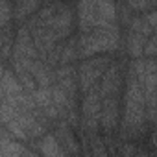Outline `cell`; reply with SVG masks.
Masks as SVG:
<instances>
[{
  "instance_id": "5b68a950",
  "label": "cell",
  "mask_w": 157,
  "mask_h": 157,
  "mask_svg": "<svg viewBox=\"0 0 157 157\" xmlns=\"http://www.w3.org/2000/svg\"><path fill=\"white\" fill-rule=\"evenodd\" d=\"M11 6L10 4H4V6H0V30H4L6 26H10V21H11Z\"/></svg>"
},
{
  "instance_id": "3957f363",
  "label": "cell",
  "mask_w": 157,
  "mask_h": 157,
  "mask_svg": "<svg viewBox=\"0 0 157 157\" xmlns=\"http://www.w3.org/2000/svg\"><path fill=\"white\" fill-rule=\"evenodd\" d=\"M111 63H113V54H100V56L83 57L80 67L76 68L78 89H80L82 93H85L91 87H94L100 82V78L104 76V72L107 70V67Z\"/></svg>"
},
{
  "instance_id": "7a4b0ae2",
  "label": "cell",
  "mask_w": 157,
  "mask_h": 157,
  "mask_svg": "<svg viewBox=\"0 0 157 157\" xmlns=\"http://www.w3.org/2000/svg\"><path fill=\"white\" fill-rule=\"evenodd\" d=\"M78 57H91L100 54H113L120 44V30L117 26L109 28H93L87 32H80L76 37Z\"/></svg>"
},
{
  "instance_id": "277c9868",
  "label": "cell",
  "mask_w": 157,
  "mask_h": 157,
  "mask_svg": "<svg viewBox=\"0 0 157 157\" xmlns=\"http://www.w3.org/2000/svg\"><path fill=\"white\" fill-rule=\"evenodd\" d=\"M43 4V0H13V17L17 22H22L24 19H30Z\"/></svg>"
},
{
  "instance_id": "8992f818",
  "label": "cell",
  "mask_w": 157,
  "mask_h": 157,
  "mask_svg": "<svg viewBox=\"0 0 157 157\" xmlns=\"http://www.w3.org/2000/svg\"><path fill=\"white\" fill-rule=\"evenodd\" d=\"M2 72H4V70H2V67H0V98H2V94H4V93H2Z\"/></svg>"
},
{
  "instance_id": "6da1fadb",
  "label": "cell",
  "mask_w": 157,
  "mask_h": 157,
  "mask_svg": "<svg viewBox=\"0 0 157 157\" xmlns=\"http://www.w3.org/2000/svg\"><path fill=\"white\" fill-rule=\"evenodd\" d=\"M78 28L87 32L93 28L117 26V6L113 0H78L76 6Z\"/></svg>"
}]
</instances>
